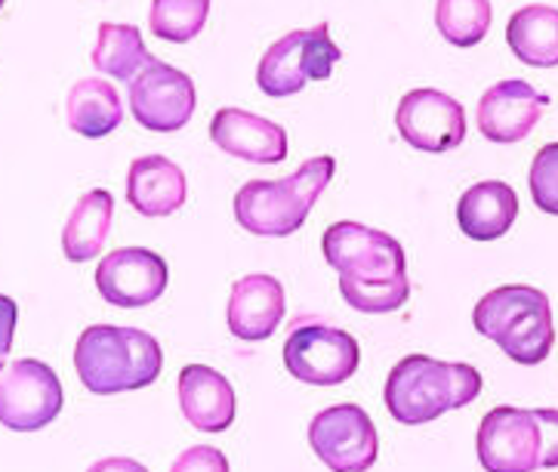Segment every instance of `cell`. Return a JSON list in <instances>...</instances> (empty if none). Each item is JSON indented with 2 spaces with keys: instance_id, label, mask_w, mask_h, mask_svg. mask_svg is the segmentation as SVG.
Masks as SVG:
<instances>
[{
  "instance_id": "7c38bea8",
  "label": "cell",
  "mask_w": 558,
  "mask_h": 472,
  "mask_svg": "<svg viewBox=\"0 0 558 472\" xmlns=\"http://www.w3.org/2000/svg\"><path fill=\"white\" fill-rule=\"evenodd\" d=\"M396 128L401 140L416 152L445 155L463 146L466 140V111L448 93L423 87L401 96L396 111Z\"/></svg>"
},
{
  "instance_id": "f546056e",
  "label": "cell",
  "mask_w": 558,
  "mask_h": 472,
  "mask_svg": "<svg viewBox=\"0 0 558 472\" xmlns=\"http://www.w3.org/2000/svg\"><path fill=\"white\" fill-rule=\"evenodd\" d=\"M87 472H148L140 463V460H133V457H102V460H96Z\"/></svg>"
},
{
  "instance_id": "8992f818",
  "label": "cell",
  "mask_w": 558,
  "mask_h": 472,
  "mask_svg": "<svg viewBox=\"0 0 558 472\" xmlns=\"http://www.w3.org/2000/svg\"><path fill=\"white\" fill-rule=\"evenodd\" d=\"M340 59L342 50L333 44L327 22H318L315 28L290 32L271 44L259 59L256 87L271 99H288L308 81H327Z\"/></svg>"
},
{
  "instance_id": "5bb4252c",
  "label": "cell",
  "mask_w": 558,
  "mask_h": 472,
  "mask_svg": "<svg viewBox=\"0 0 558 472\" xmlns=\"http://www.w3.org/2000/svg\"><path fill=\"white\" fill-rule=\"evenodd\" d=\"M549 106V96L537 93L527 81H500L487 87L485 96L478 99V130L490 143L512 146L531 136L537 128L543 111Z\"/></svg>"
},
{
  "instance_id": "7402d4cb",
  "label": "cell",
  "mask_w": 558,
  "mask_h": 472,
  "mask_svg": "<svg viewBox=\"0 0 558 472\" xmlns=\"http://www.w3.org/2000/svg\"><path fill=\"white\" fill-rule=\"evenodd\" d=\"M506 44L531 69L558 65V10L546 3H531L515 10L506 25Z\"/></svg>"
},
{
  "instance_id": "cb8c5ba5",
  "label": "cell",
  "mask_w": 558,
  "mask_h": 472,
  "mask_svg": "<svg viewBox=\"0 0 558 472\" xmlns=\"http://www.w3.org/2000/svg\"><path fill=\"white\" fill-rule=\"evenodd\" d=\"M490 16H494L490 0H438L435 3V25L453 47L482 44L490 28Z\"/></svg>"
},
{
  "instance_id": "8fae6325",
  "label": "cell",
  "mask_w": 558,
  "mask_h": 472,
  "mask_svg": "<svg viewBox=\"0 0 558 472\" xmlns=\"http://www.w3.org/2000/svg\"><path fill=\"white\" fill-rule=\"evenodd\" d=\"M198 109L195 81L180 69L151 59L130 81V111L151 133H177Z\"/></svg>"
},
{
  "instance_id": "ac0fdd59",
  "label": "cell",
  "mask_w": 558,
  "mask_h": 472,
  "mask_svg": "<svg viewBox=\"0 0 558 472\" xmlns=\"http://www.w3.org/2000/svg\"><path fill=\"white\" fill-rule=\"evenodd\" d=\"M189 198V182L177 161L163 155H143L130 164L126 173V201L143 217H170Z\"/></svg>"
},
{
  "instance_id": "5b68a950",
  "label": "cell",
  "mask_w": 558,
  "mask_h": 472,
  "mask_svg": "<svg viewBox=\"0 0 558 472\" xmlns=\"http://www.w3.org/2000/svg\"><path fill=\"white\" fill-rule=\"evenodd\" d=\"M475 448L487 472L558 470V411L500 404L482 420Z\"/></svg>"
},
{
  "instance_id": "3957f363",
  "label": "cell",
  "mask_w": 558,
  "mask_h": 472,
  "mask_svg": "<svg viewBox=\"0 0 558 472\" xmlns=\"http://www.w3.org/2000/svg\"><path fill=\"white\" fill-rule=\"evenodd\" d=\"M337 173L330 155H315L284 180H251L234 195V219L259 238H288L303 229L315 201Z\"/></svg>"
},
{
  "instance_id": "ba28073f",
  "label": "cell",
  "mask_w": 558,
  "mask_h": 472,
  "mask_svg": "<svg viewBox=\"0 0 558 472\" xmlns=\"http://www.w3.org/2000/svg\"><path fill=\"white\" fill-rule=\"evenodd\" d=\"M65 404V389L50 364L16 359L0 364V426L37 433L50 426Z\"/></svg>"
},
{
  "instance_id": "44dd1931",
  "label": "cell",
  "mask_w": 558,
  "mask_h": 472,
  "mask_svg": "<svg viewBox=\"0 0 558 472\" xmlns=\"http://www.w3.org/2000/svg\"><path fill=\"white\" fill-rule=\"evenodd\" d=\"M114 219V198L106 189L84 192L74 210L69 214V222L62 229V251L72 263H90L93 256L102 254L106 238L111 232Z\"/></svg>"
},
{
  "instance_id": "603a6c76",
  "label": "cell",
  "mask_w": 558,
  "mask_h": 472,
  "mask_svg": "<svg viewBox=\"0 0 558 472\" xmlns=\"http://www.w3.org/2000/svg\"><path fill=\"white\" fill-rule=\"evenodd\" d=\"M93 69L114 81H133L151 62L143 32L130 22H102L93 47Z\"/></svg>"
},
{
  "instance_id": "83f0119b",
  "label": "cell",
  "mask_w": 558,
  "mask_h": 472,
  "mask_svg": "<svg viewBox=\"0 0 558 472\" xmlns=\"http://www.w3.org/2000/svg\"><path fill=\"white\" fill-rule=\"evenodd\" d=\"M170 472H229V460L214 445H192L173 460Z\"/></svg>"
},
{
  "instance_id": "4dcf8cb0",
  "label": "cell",
  "mask_w": 558,
  "mask_h": 472,
  "mask_svg": "<svg viewBox=\"0 0 558 472\" xmlns=\"http://www.w3.org/2000/svg\"><path fill=\"white\" fill-rule=\"evenodd\" d=\"M3 3H7V0H0V10H3Z\"/></svg>"
},
{
  "instance_id": "4316f807",
  "label": "cell",
  "mask_w": 558,
  "mask_h": 472,
  "mask_svg": "<svg viewBox=\"0 0 558 472\" xmlns=\"http://www.w3.org/2000/svg\"><path fill=\"white\" fill-rule=\"evenodd\" d=\"M527 185H531V198L543 214L558 217V143H549L534 155Z\"/></svg>"
},
{
  "instance_id": "277c9868",
  "label": "cell",
  "mask_w": 558,
  "mask_h": 472,
  "mask_svg": "<svg viewBox=\"0 0 558 472\" xmlns=\"http://www.w3.org/2000/svg\"><path fill=\"white\" fill-rule=\"evenodd\" d=\"M472 325L524 367L546 362L556 343L553 303L531 285H504L487 291L472 310Z\"/></svg>"
},
{
  "instance_id": "2e32d148",
  "label": "cell",
  "mask_w": 558,
  "mask_h": 472,
  "mask_svg": "<svg viewBox=\"0 0 558 472\" xmlns=\"http://www.w3.org/2000/svg\"><path fill=\"white\" fill-rule=\"evenodd\" d=\"M210 140L226 155L251 164H281L288 158V130L244 109H219L210 121Z\"/></svg>"
},
{
  "instance_id": "9c48e42d",
  "label": "cell",
  "mask_w": 558,
  "mask_h": 472,
  "mask_svg": "<svg viewBox=\"0 0 558 472\" xmlns=\"http://www.w3.org/2000/svg\"><path fill=\"white\" fill-rule=\"evenodd\" d=\"M308 445L330 472H367L377 463L379 438L361 404H330L308 423Z\"/></svg>"
},
{
  "instance_id": "7a4b0ae2",
  "label": "cell",
  "mask_w": 558,
  "mask_h": 472,
  "mask_svg": "<svg viewBox=\"0 0 558 472\" xmlns=\"http://www.w3.org/2000/svg\"><path fill=\"white\" fill-rule=\"evenodd\" d=\"M74 371L93 396L136 392L161 377V343L140 327L93 325L74 346Z\"/></svg>"
},
{
  "instance_id": "e0dca14e",
  "label": "cell",
  "mask_w": 558,
  "mask_h": 472,
  "mask_svg": "<svg viewBox=\"0 0 558 472\" xmlns=\"http://www.w3.org/2000/svg\"><path fill=\"white\" fill-rule=\"evenodd\" d=\"M180 408L201 433H226L238 417L234 386L210 364H185L180 371Z\"/></svg>"
},
{
  "instance_id": "52a82bcc",
  "label": "cell",
  "mask_w": 558,
  "mask_h": 472,
  "mask_svg": "<svg viewBox=\"0 0 558 472\" xmlns=\"http://www.w3.org/2000/svg\"><path fill=\"white\" fill-rule=\"evenodd\" d=\"M327 266L349 285H389L408 278V256L396 238L352 219L333 222L322 238Z\"/></svg>"
},
{
  "instance_id": "484cf974",
  "label": "cell",
  "mask_w": 558,
  "mask_h": 472,
  "mask_svg": "<svg viewBox=\"0 0 558 472\" xmlns=\"http://www.w3.org/2000/svg\"><path fill=\"white\" fill-rule=\"evenodd\" d=\"M342 300L364 315H389L411 300V278H398L389 285H349L340 281Z\"/></svg>"
},
{
  "instance_id": "4fadbf2b",
  "label": "cell",
  "mask_w": 558,
  "mask_h": 472,
  "mask_svg": "<svg viewBox=\"0 0 558 472\" xmlns=\"http://www.w3.org/2000/svg\"><path fill=\"white\" fill-rule=\"evenodd\" d=\"M170 285L167 259L148 247H118L96 266V291L118 310H143L158 303Z\"/></svg>"
},
{
  "instance_id": "9a60e30c",
  "label": "cell",
  "mask_w": 558,
  "mask_h": 472,
  "mask_svg": "<svg viewBox=\"0 0 558 472\" xmlns=\"http://www.w3.org/2000/svg\"><path fill=\"white\" fill-rule=\"evenodd\" d=\"M284 312H288L284 285L271 275L256 273L232 285L226 322H229L232 337L244 340V343H259V340H269L278 330Z\"/></svg>"
},
{
  "instance_id": "d4e9b609",
  "label": "cell",
  "mask_w": 558,
  "mask_h": 472,
  "mask_svg": "<svg viewBox=\"0 0 558 472\" xmlns=\"http://www.w3.org/2000/svg\"><path fill=\"white\" fill-rule=\"evenodd\" d=\"M210 16V0H151L148 28L161 40L189 44L201 35Z\"/></svg>"
},
{
  "instance_id": "d6986e66",
  "label": "cell",
  "mask_w": 558,
  "mask_h": 472,
  "mask_svg": "<svg viewBox=\"0 0 558 472\" xmlns=\"http://www.w3.org/2000/svg\"><path fill=\"white\" fill-rule=\"evenodd\" d=\"M519 217V195L509 182L485 180L469 185L457 201V222L472 241L504 238Z\"/></svg>"
},
{
  "instance_id": "f1b7e54d",
  "label": "cell",
  "mask_w": 558,
  "mask_h": 472,
  "mask_svg": "<svg viewBox=\"0 0 558 472\" xmlns=\"http://www.w3.org/2000/svg\"><path fill=\"white\" fill-rule=\"evenodd\" d=\"M16 327H19L16 300L0 293V364H3V359L10 355V349H13V340H16Z\"/></svg>"
},
{
  "instance_id": "ffe728a7",
  "label": "cell",
  "mask_w": 558,
  "mask_h": 472,
  "mask_svg": "<svg viewBox=\"0 0 558 472\" xmlns=\"http://www.w3.org/2000/svg\"><path fill=\"white\" fill-rule=\"evenodd\" d=\"M65 118H69V128L74 133H81L87 140H102V136H109L111 130L121 128V121H124L121 93L111 81L84 77L69 90Z\"/></svg>"
},
{
  "instance_id": "6da1fadb",
  "label": "cell",
  "mask_w": 558,
  "mask_h": 472,
  "mask_svg": "<svg viewBox=\"0 0 558 472\" xmlns=\"http://www.w3.org/2000/svg\"><path fill=\"white\" fill-rule=\"evenodd\" d=\"M482 374L466 362H438L433 355H408L389 371L383 401L401 426H423L466 408L482 396Z\"/></svg>"
},
{
  "instance_id": "30bf717a",
  "label": "cell",
  "mask_w": 558,
  "mask_h": 472,
  "mask_svg": "<svg viewBox=\"0 0 558 472\" xmlns=\"http://www.w3.org/2000/svg\"><path fill=\"white\" fill-rule=\"evenodd\" d=\"M284 364L290 377L308 386H340L355 377L361 346L352 334L330 325H300L284 343Z\"/></svg>"
}]
</instances>
